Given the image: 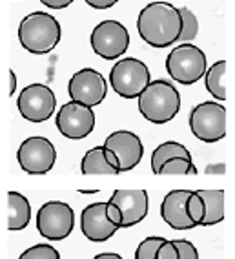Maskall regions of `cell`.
Instances as JSON below:
<instances>
[{"mask_svg":"<svg viewBox=\"0 0 235 259\" xmlns=\"http://www.w3.org/2000/svg\"><path fill=\"white\" fill-rule=\"evenodd\" d=\"M138 35L152 48H168L179 42L182 31L180 11L170 2H152L138 13Z\"/></svg>","mask_w":235,"mask_h":259,"instance_id":"1","label":"cell"},{"mask_svg":"<svg viewBox=\"0 0 235 259\" xmlns=\"http://www.w3.org/2000/svg\"><path fill=\"white\" fill-rule=\"evenodd\" d=\"M62 37L60 22L46 11H33L19 26L20 46L31 55H46L57 48Z\"/></svg>","mask_w":235,"mask_h":259,"instance_id":"2","label":"cell"},{"mask_svg":"<svg viewBox=\"0 0 235 259\" xmlns=\"http://www.w3.org/2000/svg\"><path fill=\"white\" fill-rule=\"evenodd\" d=\"M138 111L153 124L170 122L180 111L179 90L164 79L152 80L138 95Z\"/></svg>","mask_w":235,"mask_h":259,"instance_id":"3","label":"cell"},{"mask_svg":"<svg viewBox=\"0 0 235 259\" xmlns=\"http://www.w3.org/2000/svg\"><path fill=\"white\" fill-rule=\"evenodd\" d=\"M206 70V55L195 44L180 42L166 57V71L171 79L182 86H192L199 82L204 77Z\"/></svg>","mask_w":235,"mask_h":259,"instance_id":"4","label":"cell"},{"mask_svg":"<svg viewBox=\"0 0 235 259\" xmlns=\"http://www.w3.org/2000/svg\"><path fill=\"white\" fill-rule=\"evenodd\" d=\"M152 82V73L143 60L119 59L111 68L110 84L113 92L122 99H138L148 84Z\"/></svg>","mask_w":235,"mask_h":259,"instance_id":"5","label":"cell"},{"mask_svg":"<svg viewBox=\"0 0 235 259\" xmlns=\"http://www.w3.org/2000/svg\"><path fill=\"white\" fill-rule=\"evenodd\" d=\"M190 130L203 143H219L226 137V108L221 102H201L190 111Z\"/></svg>","mask_w":235,"mask_h":259,"instance_id":"6","label":"cell"},{"mask_svg":"<svg viewBox=\"0 0 235 259\" xmlns=\"http://www.w3.org/2000/svg\"><path fill=\"white\" fill-rule=\"evenodd\" d=\"M75 212L68 203L48 201L37 212V230L50 241H62L73 232Z\"/></svg>","mask_w":235,"mask_h":259,"instance_id":"7","label":"cell"},{"mask_svg":"<svg viewBox=\"0 0 235 259\" xmlns=\"http://www.w3.org/2000/svg\"><path fill=\"white\" fill-rule=\"evenodd\" d=\"M89 44L104 60H119L129 48V33L119 20H104L91 31Z\"/></svg>","mask_w":235,"mask_h":259,"instance_id":"8","label":"cell"},{"mask_svg":"<svg viewBox=\"0 0 235 259\" xmlns=\"http://www.w3.org/2000/svg\"><path fill=\"white\" fill-rule=\"evenodd\" d=\"M17 161L20 168L29 176H44L55 166L57 150L50 139L35 135L29 137L19 146Z\"/></svg>","mask_w":235,"mask_h":259,"instance_id":"9","label":"cell"},{"mask_svg":"<svg viewBox=\"0 0 235 259\" xmlns=\"http://www.w3.org/2000/svg\"><path fill=\"white\" fill-rule=\"evenodd\" d=\"M19 113L29 122H44L55 113L57 97L46 84H29L17 99Z\"/></svg>","mask_w":235,"mask_h":259,"instance_id":"10","label":"cell"},{"mask_svg":"<svg viewBox=\"0 0 235 259\" xmlns=\"http://www.w3.org/2000/svg\"><path fill=\"white\" fill-rule=\"evenodd\" d=\"M55 124L66 139H84L95 128V113L82 102H66L57 113Z\"/></svg>","mask_w":235,"mask_h":259,"instance_id":"11","label":"cell"},{"mask_svg":"<svg viewBox=\"0 0 235 259\" xmlns=\"http://www.w3.org/2000/svg\"><path fill=\"white\" fill-rule=\"evenodd\" d=\"M68 93L71 101L82 102L86 106L93 108L104 102L108 95V82L104 75L93 68H82L80 71L69 79Z\"/></svg>","mask_w":235,"mask_h":259,"instance_id":"12","label":"cell"},{"mask_svg":"<svg viewBox=\"0 0 235 259\" xmlns=\"http://www.w3.org/2000/svg\"><path fill=\"white\" fill-rule=\"evenodd\" d=\"M104 146L117 155L120 174L133 170L144 155V146L140 137L133 132H128V130H119V132L110 134L104 141Z\"/></svg>","mask_w":235,"mask_h":259,"instance_id":"13","label":"cell"},{"mask_svg":"<svg viewBox=\"0 0 235 259\" xmlns=\"http://www.w3.org/2000/svg\"><path fill=\"white\" fill-rule=\"evenodd\" d=\"M110 201L122 212V228L138 225L150 212V197L146 190H115Z\"/></svg>","mask_w":235,"mask_h":259,"instance_id":"14","label":"cell"},{"mask_svg":"<svg viewBox=\"0 0 235 259\" xmlns=\"http://www.w3.org/2000/svg\"><path fill=\"white\" fill-rule=\"evenodd\" d=\"M80 230L89 241L102 243L115 236L119 227H115L108 219L106 203H93L86 206L80 213Z\"/></svg>","mask_w":235,"mask_h":259,"instance_id":"15","label":"cell"},{"mask_svg":"<svg viewBox=\"0 0 235 259\" xmlns=\"http://www.w3.org/2000/svg\"><path fill=\"white\" fill-rule=\"evenodd\" d=\"M192 190H171L161 203V215L168 227L173 230H192L195 225L186 213V199Z\"/></svg>","mask_w":235,"mask_h":259,"instance_id":"16","label":"cell"},{"mask_svg":"<svg viewBox=\"0 0 235 259\" xmlns=\"http://www.w3.org/2000/svg\"><path fill=\"white\" fill-rule=\"evenodd\" d=\"M31 221V204L28 197L19 192H8V228L20 232Z\"/></svg>","mask_w":235,"mask_h":259,"instance_id":"17","label":"cell"},{"mask_svg":"<svg viewBox=\"0 0 235 259\" xmlns=\"http://www.w3.org/2000/svg\"><path fill=\"white\" fill-rule=\"evenodd\" d=\"M204 201V219L201 227H213L224 221V192L222 190H197Z\"/></svg>","mask_w":235,"mask_h":259,"instance_id":"18","label":"cell"},{"mask_svg":"<svg viewBox=\"0 0 235 259\" xmlns=\"http://www.w3.org/2000/svg\"><path fill=\"white\" fill-rule=\"evenodd\" d=\"M80 170L84 176H93V174H101V176H119V171L108 162L104 155V146H95L84 153L82 162H80Z\"/></svg>","mask_w":235,"mask_h":259,"instance_id":"19","label":"cell"},{"mask_svg":"<svg viewBox=\"0 0 235 259\" xmlns=\"http://www.w3.org/2000/svg\"><path fill=\"white\" fill-rule=\"evenodd\" d=\"M173 157H188L192 159V153L188 152L184 144L177 143V141H166V143L159 144L152 153V170L153 174L159 176V170L162 168V164Z\"/></svg>","mask_w":235,"mask_h":259,"instance_id":"20","label":"cell"},{"mask_svg":"<svg viewBox=\"0 0 235 259\" xmlns=\"http://www.w3.org/2000/svg\"><path fill=\"white\" fill-rule=\"evenodd\" d=\"M224 73H226V60H217L204 73V86L213 95V99L224 102L226 90H224Z\"/></svg>","mask_w":235,"mask_h":259,"instance_id":"21","label":"cell"},{"mask_svg":"<svg viewBox=\"0 0 235 259\" xmlns=\"http://www.w3.org/2000/svg\"><path fill=\"white\" fill-rule=\"evenodd\" d=\"M197 166L188 157H173L162 164L159 176H197Z\"/></svg>","mask_w":235,"mask_h":259,"instance_id":"22","label":"cell"},{"mask_svg":"<svg viewBox=\"0 0 235 259\" xmlns=\"http://www.w3.org/2000/svg\"><path fill=\"white\" fill-rule=\"evenodd\" d=\"M180 19H182V31L179 35V42H192L195 40L199 33V20L195 13L190 8H179Z\"/></svg>","mask_w":235,"mask_h":259,"instance_id":"23","label":"cell"},{"mask_svg":"<svg viewBox=\"0 0 235 259\" xmlns=\"http://www.w3.org/2000/svg\"><path fill=\"white\" fill-rule=\"evenodd\" d=\"M186 213H188V218L201 227V223L204 219V201L201 197L197 190H192L188 195V199H186Z\"/></svg>","mask_w":235,"mask_h":259,"instance_id":"24","label":"cell"},{"mask_svg":"<svg viewBox=\"0 0 235 259\" xmlns=\"http://www.w3.org/2000/svg\"><path fill=\"white\" fill-rule=\"evenodd\" d=\"M19 259H60V254L55 246L40 243V245H35L31 248L24 250Z\"/></svg>","mask_w":235,"mask_h":259,"instance_id":"25","label":"cell"},{"mask_svg":"<svg viewBox=\"0 0 235 259\" xmlns=\"http://www.w3.org/2000/svg\"><path fill=\"white\" fill-rule=\"evenodd\" d=\"M164 237L159 236H150L144 241H140V245L135 250V259H155L157 248L162 245Z\"/></svg>","mask_w":235,"mask_h":259,"instance_id":"26","label":"cell"},{"mask_svg":"<svg viewBox=\"0 0 235 259\" xmlns=\"http://www.w3.org/2000/svg\"><path fill=\"white\" fill-rule=\"evenodd\" d=\"M155 259H180L179 248L175 246V243H173V241L164 239V241H162V245L157 248Z\"/></svg>","mask_w":235,"mask_h":259,"instance_id":"27","label":"cell"},{"mask_svg":"<svg viewBox=\"0 0 235 259\" xmlns=\"http://www.w3.org/2000/svg\"><path fill=\"white\" fill-rule=\"evenodd\" d=\"M175 246L179 248L180 259H199V252L195 248V245L188 239H175L173 241Z\"/></svg>","mask_w":235,"mask_h":259,"instance_id":"28","label":"cell"},{"mask_svg":"<svg viewBox=\"0 0 235 259\" xmlns=\"http://www.w3.org/2000/svg\"><path fill=\"white\" fill-rule=\"evenodd\" d=\"M106 213H108V219H110L115 227H119V230L122 228V212H120V208L117 206V204H113L111 201H108L106 203Z\"/></svg>","mask_w":235,"mask_h":259,"instance_id":"29","label":"cell"},{"mask_svg":"<svg viewBox=\"0 0 235 259\" xmlns=\"http://www.w3.org/2000/svg\"><path fill=\"white\" fill-rule=\"evenodd\" d=\"M88 6H91L93 10H110L119 2V0H84Z\"/></svg>","mask_w":235,"mask_h":259,"instance_id":"30","label":"cell"},{"mask_svg":"<svg viewBox=\"0 0 235 259\" xmlns=\"http://www.w3.org/2000/svg\"><path fill=\"white\" fill-rule=\"evenodd\" d=\"M40 2L51 10H64V8L73 4V0H40Z\"/></svg>","mask_w":235,"mask_h":259,"instance_id":"31","label":"cell"},{"mask_svg":"<svg viewBox=\"0 0 235 259\" xmlns=\"http://www.w3.org/2000/svg\"><path fill=\"white\" fill-rule=\"evenodd\" d=\"M204 174H208V176H222V174H226V164L224 162L208 164V166L204 168Z\"/></svg>","mask_w":235,"mask_h":259,"instance_id":"32","label":"cell"},{"mask_svg":"<svg viewBox=\"0 0 235 259\" xmlns=\"http://www.w3.org/2000/svg\"><path fill=\"white\" fill-rule=\"evenodd\" d=\"M102 146H104V144H102ZM104 155H106V159H108V162H110L111 166L115 168L117 171H119L120 174V168H119V161H117V155L113 152H111L110 148H106V146H104Z\"/></svg>","mask_w":235,"mask_h":259,"instance_id":"33","label":"cell"},{"mask_svg":"<svg viewBox=\"0 0 235 259\" xmlns=\"http://www.w3.org/2000/svg\"><path fill=\"white\" fill-rule=\"evenodd\" d=\"M17 92V73L13 70H10V95L13 97Z\"/></svg>","mask_w":235,"mask_h":259,"instance_id":"34","label":"cell"},{"mask_svg":"<svg viewBox=\"0 0 235 259\" xmlns=\"http://www.w3.org/2000/svg\"><path fill=\"white\" fill-rule=\"evenodd\" d=\"M93 259H124V257L115 254V252H104V254H97Z\"/></svg>","mask_w":235,"mask_h":259,"instance_id":"35","label":"cell"}]
</instances>
